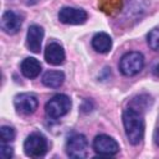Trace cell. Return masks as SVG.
Wrapping results in <instances>:
<instances>
[{"label":"cell","mask_w":159,"mask_h":159,"mask_svg":"<svg viewBox=\"0 0 159 159\" xmlns=\"http://www.w3.org/2000/svg\"><path fill=\"white\" fill-rule=\"evenodd\" d=\"M123 124L125 135L130 144L137 145L142 142L144 137V118L143 113L133 107L124 109L123 112Z\"/></svg>","instance_id":"6da1fadb"},{"label":"cell","mask_w":159,"mask_h":159,"mask_svg":"<svg viewBox=\"0 0 159 159\" xmlns=\"http://www.w3.org/2000/svg\"><path fill=\"white\" fill-rule=\"evenodd\" d=\"M71 99L66 94H56L53 96L45 106L46 114L52 118L57 119L63 116H66L71 109Z\"/></svg>","instance_id":"7a4b0ae2"},{"label":"cell","mask_w":159,"mask_h":159,"mask_svg":"<svg viewBox=\"0 0 159 159\" xmlns=\"http://www.w3.org/2000/svg\"><path fill=\"white\" fill-rule=\"evenodd\" d=\"M144 57L140 52L132 51L125 53L119 62V70L124 76H134L143 70Z\"/></svg>","instance_id":"3957f363"},{"label":"cell","mask_w":159,"mask_h":159,"mask_svg":"<svg viewBox=\"0 0 159 159\" xmlns=\"http://www.w3.org/2000/svg\"><path fill=\"white\" fill-rule=\"evenodd\" d=\"M24 152L30 158H39L47 152V140L40 133L30 134L24 143Z\"/></svg>","instance_id":"277c9868"},{"label":"cell","mask_w":159,"mask_h":159,"mask_svg":"<svg viewBox=\"0 0 159 159\" xmlns=\"http://www.w3.org/2000/svg\"><path fill=\"white\" fill-rule=\"evenodd\" d=\"M87 139L82 134H73L66 143V152L70 158L82 159L87 155Z\"/></svg>","instance_id":"5b68a950"},{"label":"cell","mask_w":159,"mask_h":159,"mask_svg":"<svg viewBox=\"0 0 159 159\" xmlns=\"http://www.w3.org/2000/svg\"><path fill=\"white\" fill-rule=\"evenodd\" d=\"M93 149L99 155L111 157V155H114L119 152V145L112 137L106 135V134H101V135H97L94 138Z\"/></svg>","instance_id":"8992f818"},{"label":"cell","mask_w":159,"mask_h":159,"mask_svg":"<svg viewBox=\"0 0 159 159\" xmlns=\"http://www.w3.org/2000/svg\"><path fill=\"white\" fill-rule=\"evenodd\" d=\"M58 20L62 24H67V25H81L86 22L87 12L82 9L66 6L58 11Z\"/></svg>","instance_id":"52a82bcc"},{"label":"cell","mask_w":159,"mask_h":159,"mask_svg":"<svg viewBox=\"0 0 159 159\" xmlns=\"http://www.w3.org/2000/svg\"><path fill=\"white\" fill-rule=\"evenodd\" d=\"M14 106H15V108L19 113L29 116V114H32L37 109L39 101L34 94L21 93V94H17L14 98Z\"/></svg>","instance_id":"ba28073f"},{"label":"cell","mask_w":159,"mask_h":159,"mask_svg":"<svg viewBox=\"0 0 159 159\" xmlns=\"http://www.w3.org/2000/svg\"><path fill=\"white\" fill-rule=\"evenodd\" d=\"M21 22H22V20H21V16L19 14H16L12 10H7L2 14L0 25H1V29L4 30V32L12 35L20 30Z\"/></svg>","instance_id":"9c48e42d"},{"label":"cell","mask_w":159,"mask_h":159,"mask_svg":"<svg viewBox=\"0 0 159 159\" xmlns=\"http://www.w3.org/2000/svg\"><path fill=\"white\" fill-rule=\"evenodd\" d=\"M42 39H43V29L39 25H31L27 30V36H26L27 48L34 53H39L41 50Z\"/></svg>","instance_id":"30bf717a"},{"label":"cell","mask_w":159,"mask_h":159,"mask_svg":"<svg viewBox=\"0 0 159 159\" xmlns=\"http://www.w3.org/2000/svg\"><path fill=\"white\" fill-rule=\"evenodd\" d=\"M45 60L47 63L58 66L62 65L65 61V51L63 47L57 42H51L46 46L45 50Z\"/></svg>","instance_id":"8fae6325"},{"label":"cell","mask_w":159,"mask_h":159,"mask_svg":"<svg viewBox=\"0 0 159 159\" xmlns=\"http://www.w3.org/2000/svg\"><path fill=\"white\" fill-rule=\"evenodd\" d=\"M21 73L26 78H35L41 72V63L35 57H27L21 62Z\"/></svg>","instance_id":"7c38bea8"},{"label":"cell","mask_w":159,"mask_h":159,"mask_svg":"<svg viewBox=\"0 0 159 159\" xmlns=\"http://www.w3.org/2000/svg\"><path fill=\"white\" fill-rule=\"evenodd\" d=\"M92 47L99 53H107L112 48V39L106 32H98L92 39Z\"/></svg>","instance_id":"4fadbf2b"},{"label":"cell","mask_w":159,"mask_h":159,"mask_svg":"<svg viewBox=\"0 0 159 159\" xmlns=\"http://www.w3.org/2000/svg\"><path fill=\"white\" fill-rule=\"evenodd\" d=\"M65 81V75L61 71H47L42 76V83L50 88H58Z\"/></svg>","instance_id":"5bb4252c"},{"label":"cell","mask_w":159,"mask_h":159,"mask_svg":"<svg viewBox=\"0 0 159 159\" xmlns=\"http://www.w3.org/2000/svg\"><path fill=\"white\" fill-rule=\"evenodd\" d=\"M148 45L152 50L159 52V29H154L148 34Z\"/></svg>","instance_id":"9a60e30c"},{"label":"cell","mask_w":159,"mask_h":159,"mask_svg":"<svg viewBox=\"0 0 159 159\" xmlns=\"http://www.w3.org/2000/svg\"><path fill=\"white\" fill-rule=\"evenodd\" d=\"M0 135H1L2 143L12 142L15 139V129L11 127H7V125H2L0 129Z\"/></svg>","instance_id":"2e32d148"},{"label":"cell","mask_w":159,"mask_h":159,"mask_svg":"<svg viewBox=\"0 0 159 159\" xmlns=\"http://www.w3.org/2000/svg\"><path fill=\"white\" fill-rule=\"evenodd\" d=\"M12 154H14L12 148L10 145H7L6 143H2L1 147H0V155L2 158H5V159H9V158L12 157Z\"/></svg>","instance_id":"e0dca14e"},{"label":"cell","mask_w":159,"mask_h":159,"mask_svg":"<svg viewBox=\"0 0 159 159\" xmlns=\"http://www.w3.org/2000/svg\"><path fill=\"white\" fill-rule=\"evenodd\" d=\"M154 142H155L157 145H159V123H158V125L155 128V132H154Z\"/></svg>","instance_id":"ac0fdd59"},{"label":"cell","mask_w":159,"mask_h":159,"mask_svg":"<svg viewBox=\"0 0 159 159\" xmlns=\"http://www.w3.org/2000/svg\"><path fill=\"white\" fill-rule=\"evenodd\" d=\"M153 75L155 77H159V63H157L154 67H153Z\"/></svg>","instance_id":"d6986e66"},{"label":"cell","mask_w":159,"mask_h":159,"mask_svg":"<svg viewBox=\"0 0 159 159\" xmlns=\"http://www.w3.org/2000/svg\"><path fill=\"white\" fill-rule=\"evenodd\" d=\"M36 1H37V0H26V2H27V4H35Z\"/></svg>","instance_id":"ffe728a7"}]
</instances>
